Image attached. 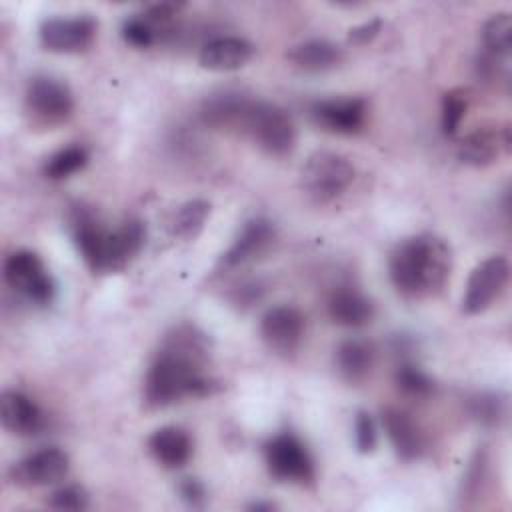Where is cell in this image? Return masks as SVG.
Instances as JSON below:
<instances>
[{
	"label": "cell",
	"instance_id": "obj_1",
	"mask_svg": "<svg viewBox=\"0 0 512 512\" xmlns=\"http://www.w3.org/2000/svg\"><path fill=\"white\" fill-rule=\"evenodd\" d=\"M210 358L208 336L194 324L174 326L162 340L144 380V400L164 408L188 396H208L216 382L204 374Z\"/></svg>",
	"mask_w": 512,
	"mask_h": 512
},
{
	"label": "cell",
	"instance_id": "obj_2",
	"mask_svg": "<svg viewBox=\"0 0 512 512\" xmlns=\"http://www.w3.org/2000/svg\"><path fill=\"white\" fill-rule=\"evenodd\" d=\"M394 288L412 300L440 294L452 274V248L434 234H418L396 244L388 258Z\"/></svg>",
	"mask_w": 512,
	"mask_h": 512
},
{
	"label": "cell",
	"instance_id": "obj_3",
	"mask_svg": "<svg viewBox=\"0 0 512 512\" xmlns=\"http://www.w3.org/2000/svg\"><path fill=\"white\" fill-rule=\"evenodd\" d=\"M354 176L356 168L346 156L328 150H318L312 156H308L306 164L302 166L300 180L308 196H312L318 202H330L350 188Z\"/></svg>",
	"mask_w": 512,
	"mask_h": 512
},
{
	"label": "cell",
	"instance_id": "obj_4",
	"mask_svg": "<svg viewBox=\"0 0 512 512\" xmlns=\"http://www.w3.org/2000/svg\"><path fill=\"white\" fill-rule=\"evenodd\" d=\"M242 134L250 136L254 144L270 156H286L296 144L294 122L288 112L262 100L252 102Z\"/></svg>",
	"mask_w": 512,
	"mask_h": 512
},
{
	"label": "cell",
	"instance_id": "obj_5",
	"mask_svg": "<svg viewBox=\"0 0 512 512\" xmlns=\"http://www.w3.org/2000/svg\"><path fill=\"white\" fill-rule=\"evenodd\" d=\"M26 112L34 124L60 126L74 112V98L70 88L52 76H34L26 86Z\"/></svg>",
	"mask_w": 512,
	"mask_h": 512
},
{
	"label": "cell",
	"instance_id": "obj_6",
	"mask_svg": "<svg viewBox=\"0 0 512 512\" xmlns=\"http://www.w3.org/2000/svg\"><path fill=\"white\" fill-rule=\"evenodd\" d=\"M270 474L282 482L310 484L316 476L312 454L306 444L292 432H280L264 446Z\"/></svg>",
	"mask_w": 512,
	"mask_h": 512
},
{
	"label": "cell",
	"instance_id": "obj_7",
	"mask_svg": "<svg viewBox=\"0 0 512 512\" xmlns=\"http://www.w3.org/2000/svg\"><path fill=\"white\" fill-rule=\"evenodd\" d=\"M4 278L12 290L38 306H46L54 298V280L40 256L32 250L12 252L4 260Z\"/></svg>",
	"mask_w": 512,
	"mask_h": 512
},
{
	"label": "cell",
	"instance_id": "obj_8",
	"mask_svg": "<svg viewBox=\"0 0 512 512\" xmlns=\"http://www.w3.org/2000/svg\"><path fill=\"white\" fill-rule=\"evenodd\" d=\"M306 330L304 314L290 304L272 306L260 320V336L268 350L282 358H290L298 352Z\"/></svg>",
	"mask_w": 512,
	"mask_h": 512
},
{
	"label": "cell",
	"instance_id": "obj_9",
	"mask_svg": "<svg viewBox=\"0 0 512 512\" xmlns=\"http://www.w3.org/2000/svg\"><path fill=\"white\" fill-rule=\"evenodd\" d=\"M510 276V266L504 256H490L482 260L470 274L462 310L466 314H480L488 310L504 292Z\"/></svg>",
	"mask_w": 512,
	"mask_h": 512
},
{
	"label": "cell",
	"instance_id": "obj_10",
	"mask_svg": "<svg viewBox=\"0 0 512 512\" xmlns=\"http://www.w3.org/2000/svg\"><path fill=\"white\" fill-rule=\"evenodd\" d=\"M96 20L88 14L72 18H46L40 24V44L58 54H78L92 46L96 38Z\"/></svg>",
	"mask_w": 512,
	"mask_h": 512
},
{
	"label": "cell",
	"instance_id": "obj_11",
	"mask_svg": "<svg viewBox=\"0 0 512 512\" xmlns=\"http://www.w3.org/2000/svg\"><path fill=\"white\" fill-rule=\"evenodd\" d=\"M68 468V454L56 446H50L14 462L10 468V480L22 488L46 486L62 480L68 474Z\"/></svg>",
	"mask_w": 512,
	"mask_h": 512
},
{
	"label": "cell",
	"instance_id": "obj_12",
	"mask_svg": "<svg viewBox=\"0 0 512 512\" xmlns=\"http://www.w3.org/2000/svg\"><path fill=\"white\" fill-rule=\"evenodd\" d=\"M70 232L74 246L86 266L92 272H106V244H108V232L100 220L94 216V212L82 204L74 206L70 212Z\"/></svg>",
	"mask_w": 512,
	"mask_h": 512
},
{
	"label": "cell",
	"instance_id": "obj_13",
	"mask_svg": "<svg viewBox=\"0 0 512 512\" xmlns=\"http://www.w3.org/2000/svg\"><path fill=\"white\" fill-rule=\"evenodd\" d=\"M274 240H276V226L272 220H268L264 216L250 218L242 226V230L238 232V236L234 238L230 248L222 254L220 264L224 268L244 266V264L260 258L262 254H266L268 248L274 244Z\"/></svg>",
	"mask_w": 512,
	"mask_h": 512
},
{
	"label": "cell",
	"instance_id": "obj_14",
	"mask_svg": "<svg viewBox=\"0 0 512 512\" xmlns=\"http://www.w3.org/2000/svg\"><path fill=\"white\" fill-rule=\"evenodd\" d=\"M314 122L334 134H356L366 122L364 98H326L312 104Z\"/></svg>",
	"mask_w": 512,
	"mask_h": 512
},
{
	"label": "cell",
	"instance_id": "obj_15",
	"mask_svg": "<svg viewBox=\"0 0 512 512\" xmlns=\"http://www.w3.org/2000/svg\"><path fill=\"white\" fill-rule=\"evenodd\" d=\"M252 98L236 90H222L212 94L202 104V118L208 126L226 132H244L248 112L252 108Z\"/></svg>",
	"mask_w": 512,
	"mask_h": 512
},
{
	"label": "cell",
	"instance_id": "obj_16",
	"mask_svg": "<svg viewBox=\"0 0 512 512\" xmlns=\"http://www.w3.org/2000/svg\"><path fill=\"white\" fill-rule=\"evenodd\" d=\"M382 426L394 452L402 460L410 462L424 454V448H426L424 434L408 412L394 406L382 408Z\"/></svg>",
	"mask_w": 512,
	"mask_h": 512
},
{
	"label": "cell",
	"instance_id": "obj_17",
	"mask_svg": "<svg viewBox=\"0 0 512 512\" xmlns=\"http://www.w3.org/2000/svg\"><path fill=\"white\" fill-rule=\"evenodd\" d=\"M510 128H498V130H488V128H478L470 134H466L458 146H456V156L460 162L468 166H488L492 164L500 150H510Z\"/></svg>",
	"mask_w": 512,
	"mask_h": 512
},
{
	"label": "cell",
	"instance_id": "obj_18",
	"mask_svg": "<svg viewBox=\"0 0 512 512\" xmlns=\"http://www.w3.org/2000/svg\"><path fill=\"white\" fill-rule=\"evenodd\" d=\"M2 426L16 436H34L44 428V414L38 404L18 390H6L0 398Z\"/></svg>",
	"mask_w": 512,
	"mask_h": 512
},
{
	"label": "cell",
	"instance_id": "obj_19",
	"mask_svg": "<svg viewBox=\"0 0 512 512\" xmlns=\"http://www.w3.org/2000/svg\"><path fill=\"white\" fill-rule=\"evenodd\" d=\"M254 54V46L238 36H218L208 40L198 54V62L202 68L214 70V72H230L238 70Z\"/></svg>",
	"mask_w": 512,
	"mask_h": 512
},
{
	"label": "cell",
	"instance_id": "obj_20",
	"mask_svg": "<svg viewBox=\"0 0 512 512\" xmlns=\"http://www.w3.org/2000/svg\"><path fill=\"white\" fill-rule=\"evenodd\" d=\"M144 240L146 228L138 218H128L118 228L110 230L106 244V272L124 270L142 250Z\"/></svg>",
	"mask_w": 512,
	"mask_h": 512
},
{
	"label": "cell",
	"instance_id": "obj_21",
	"mask_svg": "<svg viewBox=\"0 0 512 512\" xmlns=\"http://www.w3.org/2000/svg\"><path fill=\"white\" fill-rule=\"evenodd\" d=\"M148 450L160 466L176 470L190 460L192 438L180 426H162L150 434Z\"/></svg>",
	"mask_w": 512,
	"mask_h": 512
},
{
	"label": "cell",
	"instance_id": "obj_22",
	"mask_svg": "<svg viewBox=\"0 0 512 512\" xmlns=\"http://www.w3.org/2000/svg\"><path fill=\"white\" fill-rule=\"evenodd\" d=\"M328 316L334 324L346 328H362L374 318V304L368 296L354 288H338L328 298Z\"/></svg>",
	"mask_w": 512,
	"mask_h": 512
},
{
	"label": "cell",
	"instance_id": "obj_23",
	"mask_svg": "<svg viewBox=\"0 0 512 512\" xmlns=\"http://www.w3.org/2000/svg\"><path fill=\"white\" fill-rule=\"evenodd\" d=\"M374 366V348L370 342L360 338H348L336 348L338 374L348 384H360L368 378Z\"/></svg>",
	"mask_w": 512,
	"mask_h": 512
},
{
	"label": "cell",
	"instance_id": "obj_24",
	"mask_svg": "<svg viewBox=\"0 0 512 512\" xmlns=\"http://www.w3.org/2000/svg\"><path fill=\"white\" fill-rule=\"evenodd\" d=\"M288 60L304 72H326L340 64L342 50L328 40H306L288 52Z\"/></svg>",
	"mask_w": 512,
	"mask_h": 512
},
{
	"label": "cell",
	"instance_id": "obj_25",
	"mask_svg": "<svg viewBox=\"0 0 512 512\" xmlns=\"http://www.w3.org/2000/svg\"><path fill=\"white\" fill-rule=\"evenodd\" d=\"M210 216V202L194 198L184 202L170 218V234L182 240H194Z\"/></svg>",
	"mask_w": 512,
	"mask_h": 512
},
{
	"label": "cell",
	"instance_id": "obj_26",
	"mask_svg": "<svg viewBox=\"0 0 512 512\" xmlns=\"http://www.w3.org/2000/svg\"><path fill=\"white\" fill-rule=\"evenodd\" d=\"M482 48L484 54L506 58L512 48V18L508 12L492 14L482 26Z\"/></svg>",
	"mask_w": 512,
	"mask_h": 512
},
{
	"label": "cell",
	"instance_id": "obj_27",
	"mask_svg": "<svg viewBox=\"0 0 512 512\" xmlns=\"http://www.w3.org/2000/svg\"><path fill=\"white\" fill-rule=\"evenodd\" d=\"M88 162V152L84 146H66L58 152H54L46 164H44V174L50 180H62L78 170H82Z\"/></svg>",
	"mask_w": 512,
	"mask_h": 512
},
{
	"label": "cell",
	"instance_id": "obj_28",
	"mask_svg": "<svg viewBox=\"0 0 512 512\" xmlns=\"http://www.w3.org/2000/svg\"><path fill=\"white\" fill-rule=\"evenodd\" d=\"M506 402L500 394L478 392L468 398L470 416L482 426H496L504 418Z\"/></svg>",
	"mask_w": 512,
	"mask_h": 512
},
{
	"label": "cell",
	"instance_id": "obj_29",
	"mask_svg": "<svg viewBox=\"0 0 512 512\" xmlns=\"http://www.w3.org/2000/svg\"><path fill=\"white\" fill-rule=\"evenodd\" d=\"M394 382L406 396L412 398H426L434 392V380L422 368L410 362H404L396 368Z\"/></svg>",
	"mask_w": 512,
	"mask_h": 512
},
{
	"label": "cell",
	"instance_id": "obj_30",
	"mask_svg": "<svg viewBox=\"0 0 512 512\" xmlns=\"http://www.w3.org/2000/svg\"><path fill=\"white\" fill-rule=\"evenodd\" d=\"M466 108H468V98H466V92L460 90V88H454V90H448L444 96H442V112H440V126H442V132L446 136H452L456 134L464 114H466Z\"/></svg>",
	"mask_w": 512,
	"mask_h": 512
},
{
	"label": "cell",
	"instance_id": "obj_31",
	"mask_svg": "<svg viewBox=\"0 0 512 512\" xmlns=\"http://www.w3.org/2000/svg\"><path fill=\"white\" fill-rule=\"evenodd\" d=\"M122 38L134 48H150L156 42V26H152L142 14L126 18L122 24Z\"/></svg>",
	"mask_w": 512,
	"mask_h": 512
},
{
	"label": "cell",
	"instance_id": "obj_32",
	"mask_svg": "<svg viewBox=\"0 0 512 512\" xmlns=\"http://www.w3.org/2000/svg\"><path fill=\"white\" fill-rule=\"evenodd\" d=\"M354 444L360 454L374 452V448L378 444L376 422H374L372 414L366 410H358V414L354 418Z\"/></svg>",
	"mask_w": 512,
	"mask_h": 512
},
{
	"label": "cell",
	"instance_id": "obj_33",
	"mask_svg": "<svg viewBox=\"0 0 512 512\" xmlns=\"http://www.w3.org/2000/svg\"><path fill=\"white\" fill-rule=\"evenodd\" d=\"M48 506L56 510H84L88 508V492L78 484H66L52 492Z\"/></svg>",
	"mask_w": 512,
	"mask_h": 512
},
{
	"label": "cell",
	"instance_id": "obj_34",
	"mask_svg": "<svg viewBox=\"0 0 512 512\" xmlns=\"http://www.w3.org/2000/svg\"><path fill=\"white\" fill-rule=\"evenodd\" d=\"M182 8H184L182 2H158V4L148 6V8L142 12V16H144L152 26H158V24H168Z\"/></svg>",
	"mask_w": 512,
	"mask_h": 512
},
{
	"label": "cell",
	"instance_id": "obj_35",
	"mask_svg": "<svg viewBox=\"0 0 512 512\" xmlns=\"http://www.w3.org/2000/svg\"><path fill=\"white\" fill-rule=\"evenodd\" d=\"M180 498L190 506V508H202L206 502V488L200 480L196 478H184L178 486Z\"/></svg>",
	"mask_w": 512,
	"mask_h": 512
},
{
	"label": "cell",
	"instance_id": "obj_36",
	"mask_svg": "<svg viewBox=\"0 0 512 512\" xmlns=\"http://www.w3.org/2000/svg\"><path fill=\"white\" fill-rule=\"evenodd\" d=\"M380 28H382V20L380 18H372V20L360 24V26H354L350 30V42H354V44H368V42H372L378 36Z\"/></svg>",
	"mask_w": 512,
	"mask_h": 512
},
{
	"label": "cell",
	"instance_id": "obj_37",
	"mask_svg": "<svg viewBox=\"0 0 512 512\" xmlns=\"http://www.w3.org/2000/svg\"><path fill=\"white\" fill-rule=\"evenodd\" d=\"M272 508H274V504H270V502H254L250 506V510H272Z\"/></svg>",
	"mask_w": 512,
	"mask_h": 512
}]
</instances>
